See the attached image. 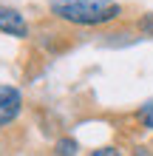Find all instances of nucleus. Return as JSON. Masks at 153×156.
Returning <instances> with one entry per match:
<instances>
[{
    "label": "nucleus",
    "mask_w": 153,
    "mask_h": 156,
    "mask_svg": "<svg viewBox=\"0 0 153 156\" xmlns=\"http://www.w3.org/2000/svg\"><path fill=\"white\" fill-rule=\"evenodd\" d=\"M51 12L74 26H102L119 17V3L113 0H51Z\"/></svg>",
    "instance_id": "f257e3e1"
},
{
    "label": "nucleus",
    "mask_w": 153,
    "mask_h": 156,
    "mask_svg": "<svg viewBox=\"0 0 153 156\" xmlns=\"http://www.w3.org/2000/svg\"><path fill=\"white\" fill-rule=\"evenodd\" d=\"M20 105H23V97L20 91L12 88V85H3L0 88V128L3 125H12L17 114H20Z\"/></svg>",
    "instance_id": "f03ea898"
},
{
    "label": "nucleus",
    "mask_w": 153,
    "mask_h": 156,
    "mask_svg": "<svg viewBox=\"0 0 153 156\" xmlns=\"http://www.w3.org/2000/svg\"><path fill=\"white\" fill-rule=\"evenodd\" d=\"M0 31L12 34V37H29V26H26L23 14L9 6H0Z\"/></svg>",
    "instance_id": "7ed1b4c3"
},
{
    "label": "nucleus",
    "mask_w": 153,
    "mask_h": 156,
    "mask_svg": "<svg viewBox=\"0 0 153 156\" xmlns=\"http://www.w3.org/2000/svg\"><path fill=\"white\" fill-rule=\"evenodd\" d=\"M139 119H142V125H145V128H150V131H153V99L142 105V111H139Z\"/></svg>",
    "instance_id": "20e7f679"
},
{
    "label": "nucleus",
    "mask_w": 153,
    "mask_h": 156,
    "mask_svg": "<svg viewBox=\"0 0 153 156\" xmlns=\"http://www.w3.org/2000/svg\"><path fill=\"white\" fill-rule=\"evenodd\" d=\"M57 153H60V156H74V153H77V142H74V139L57 142Z\"/></svg>",
    "instance_id": "39448f33"
},
{
    "label": "nucleus",
    "mask_w": 153,
    "mask_h": 156,
    "mask_svg": "<svg viewBox=\"0 0 153 156\" xmlns=\"http://www.w3.org/2000/svg\"><path fill=\"white\" fill-rule=\"evenodd\" d=\"M91 156H119V151H116V148H99V151H94Z\"/></svg>",
    "instance_id": "423d86ee"
},
{
    "label": "nucleus",
    "mask_w": 153,
    "mask_h": 156,
    "mask_svg": "<svg viewBox=\"0 0 153 156\" xmlns=\"http://www.w3.org/2000/svg\"><path fill=\"white\" fill-rule=\"evenodd\" d=\"M142 31H148V34H153V14H148L145 20H142Z\"/></svg>",
    "instance_id": "0eeeda50"
},
{
    "label": "nucleus",
    "mask_w": 153,
    "mask_h": 156,
    "mask_svg": "<svg viewBox=\"0 0 153 156\" xmlns=\"http://www.w3.org/2000/svg\"><path fill=\"white\" fill-rule=\"evenodd\" d=\"M133 156H153L148 148H136V151H133Z\"/></svg>",
    "instance_id": "6e6552de"
}]
</instances>
